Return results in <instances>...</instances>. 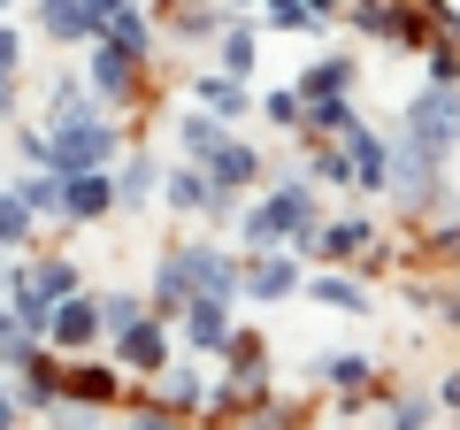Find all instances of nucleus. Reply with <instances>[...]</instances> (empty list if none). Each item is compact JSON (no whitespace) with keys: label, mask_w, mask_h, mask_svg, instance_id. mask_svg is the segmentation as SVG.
I'll return each mask as SVG.
<instances>
[{"label":"nucleus","mask_w":460,"mask_h":430,"mask_svg":"<svg viewBox=\"0 0 460 430\" xmlns=\"http://www.w3.org/2000/svg\"><path fill=\"white\" fill-rule=\"evenodd\" d=\"M199 292L238 300L246 292V254H230L223 238H184V246H169L154 262V308L162 315H184V300H199Z\"/></svg>","instance_id":"nucleus-1"},{"label":"nucleus","mask_w":460,"mask_h":430,"mask_svg":"<svg viewBox=\"0 0 460 430\" xmlns=\"http://www.w3.org/2000/svg\"><path fill=\"white\" fill-rule=\"evenodd\" d=\"M69 292H77V262H62V254H39V262L16 269V284H8V308H16L23 331L47 338V331H54V308H62Z\"/></svg>","instance_id":"nucleus-2"},{"label":"nucleus","mask_w":460,"mask_h":430,"mask_svg":"<svg viewBox=\"0 0 460 430\" xmlns=\"http://www.w3.org/2000/svg\"><path fill=\"white\" fill-rule=\"evenodd\" d=\"M399 139H414L422 154H453L460 147V85H422V93L407 100V123H399Z\"/></svg>","instance_id":"nucleus-3"},{"label":"nucleus","mask_w":460,"mask_h":430,"mask_svg":"<svg viewBox=\"0 0 460 430\" xmlns=\"http://www.w3.org/2000/svg\"><path fill=\"white\" fill-rule=\"evenodd\" d=\"M115 362L131 369V377H162L169 369V315L154 308V315H138L131 331H115Z\"/></svg>","instance_id":"nucleus-4"},{"label":"nucleus","mask_w":460,"mask_h":430,"mask_svg":"<svg viewBox=\"0 0 460 430\" xmlns=\"http://www.w3.org/2000/svg\"><path fill=\"white\" fill-rule=\"evenodd\" d=\"M307 292V277H299V254L292 246H269V254H246V300H261V308H277V300Z\"/></svg>","instance_id":"nucleus-5"},{"label":"nucleus","mask_w":460,"mask_h":430,"mask_svg":"<svg viewBox=\"0 0 460 430\" xmlns=\"http://www.w3.org/2000/svg\"><path fill=\"white\" fill-rule=\"evenodd\" d=\"M138 69H146L138 54H123L115 39H100V47H93V62H84V85H93V100H100V108H115V100H131V93H138Z\"/></svg>","instance_id":"nucleus-6"},{"label":"nucleus","mask_w":460,"mask_h":430,"mask_svg":"<svg viewBox=\"0 0 460 430\" xmlns=\"http://www.w3.org/2000/svg\"><path fill=\"white\" fill-rule=\"evenodd\" d=\"M345 154H353V193H392V139L353 123L345 131Z\"/></svg>","instance_id":"nucleus-7"},{"label":"nucleus","mask_w":460,"mask_h":430,"mask_svg":"<svg viewBox=\"0 0 460 430\" xmlns=\"http://www.w3.org/2000/svg\"><path fill=\"white\" fill-rule=\"evenodd\" d=\"M100 331H108V315H100V300L69 292L62 308H54V331H47V346H54V354H84V346H93Z\"/></svg>","instance_id":"nucleus-8"},{"label":"nucleus","mask_w":460,"mask_h":430,"mask_svg":"<svg viewBox=\"0 0 460 430\" xmlns=\"http://www.w3.org/2000/svg\"><path fill=\"white\" fill-rule=\"evenodd\" d=\"M307 262H376V223L368 215H345V223H323L314 231Z\"/></svg>","instance_id":"nucleus-9"},{"label":"nucleus","mask_w":460,"mask_h":430,"mask_svg":"<svg viewBox=\"0 0 460 430\" xmlns=\"http://www.w3.org/2000/svg\"><path fill=\"white\" fill-rule=\"evenodd\" d=\"M184 346H192V354H223L230 346V300L223 292L184 300Z\"/></svg>","instance_id":"nucleus-10"},{"label":"nucleus","mask_w":460,"mask_h":430,"mask_svg":"<svg viewBox=\"0 0 460 430\" xmlns=\"http://www.w3.org/2000/svg\"><path fill=\"white\" fill-rule=\"evenodd\" d=\"M123 200H115V177L108 169H69V208L62 223H100V215H115Z\"/></svg>","instance_id":"nucleus-11"},{"label":"nucleus","mask_w":460,"mask_h":430,"mask_svg":"<svg viewBox=\"0 0 460 430\" xmlns=\"http://www.w3.org/2000/svg\"><path fill=\"white\" fill-rule=\"evenodd\" d=\"M192 100H208L215 116H230V123H246V116H253L246 77H230V69H199V77H192Z\"/></svg>","instance_id":"nucleus-12"},{"label":"nucleus","mask_w":460,"mask_h":430,"mask_svg":"<svg viewBox=\"0 0 460 430\" xmlns=\"http://www.w3.org/2000/svg\"><path fill=\"white\" fill-rule=\"evenodd\" d=\"M208 169H215V184H223L230 200L246 193V184H261V177H269V162H261V154L246 147V139H223V147H215V162H208Z\"/></svg>","instance_id":"nucleus-13"},{"label":"nucleus","mask_w":460,"mask_h":430,"mask_svg":"<svg viewBox=\"0 0 460 430\" xmlns=\"http://www.w3.org/2000/svg\"><path fill=\"white\" fill-rule=\"evenodd\" d=\"M223 139H230V116H215L208 100L177 116V147L192 154V162H215V147H223Z\"/></svg>","instance_id":"nucleus-14"},{"label":"nucleus","mask_w":460,"mask_h":430,"mask_svg":"<svg viewBox=\"0 0 460 430\" xmlns=\"http://www.w3.org/2000/svg\"><path fill=\"white\" fill-rule=\"evenodd\" d=\"M39 31L47 39H100V8L93 0H39Z\"/></svg>","instance_id":"nucleus-15"},{"label":"nucleus","mask_w":460,"mask_h":430,"mask_svg":"<svg viewBox=\"0 0 460 430\" xmlns=\"http://www.w3.org/2000/svg\"><path fill=\"white\" fill-rule=\"evenodd\" d=\"M154 193H162V169H154V154H123V169H115V200H123V215L146 208Z\"/></svg>","instance_id":"nucleus-16"},{"label":"nucleus","mask_w":460,"mask_h":430,"mask_svg":"<svg viewBox=\"0 0 460 430\" xmlns=\"http://www.w3.org/2000/svg\"><path fill=\"white\" fill-rule=\"evenodd\" d=\"M215 69H230V77H246V85H253V69H261V39H253L246 23H230V31L215 39Z\"/></svg>","instance_id":"nucleus-17"},{"label":"nucleus","mask_w":460,"mask_h":430,"mask_svg":"<svg viewBox=\"0 0 460 430\" xmlns=\"http://www.w3.org/2000/svg\"><path fill=\"white\" fill-rule=\"evenodd\" d=\"M100 39H115L123 54H138V62H154V31H146V16H138V0H123L108 23H100Z\"/></svg>","instance_id":"nucleus-18"},{"label":"nucleus","mask_w":460,"mask_h":430,"mask_svg":"<svg viewBox=\"0 0 460 430\" xmlns=\"http://www.w3.org/2000/svg\"><path fill=\"white\" fill-rule=\"evenodd\" d=\"M353 77H361V62H345V54H323L314 69H299V93L323 100V93H353Z\"/></svg>","instance_id":"nucleus-19"},{"label":"nucleus","mask_w":460,"mask_h":430,"mask_svg":"<svg viewBox=\"0 0 460 430\" xmlns=\"http://www.w3.org/2000/svg\"><path fill=\"white\" fill-rule=\"evenodd\" d=\"M314 377L338 384V392H368V384H376V362H368V354H323Z\"/></svg>","instance_id":"nucleus-20"},{"label":"nucleus","mask_w":460,"mask_h":430,"mask_svg":"<svg viewBox=\"0 0 460 430\" xmlns=\"http://www.w3.org/2000/svg\"><path fill=\"white\" fill-rule=\"evenodd\" d=\"M307 300H323L338 315H368V284H353V277H307Z\"/></svg>","instance_id":"nucleus-21"},{"label":"nucleus","mask_w":460,"mask_h":430,"mask_svg":"<svg viewBox=\"0 0 460 430\" xmlns=\"http://www.w3.org/2000/svg\"><path fill=\"white\" fill-rule=\"evenodd\" d=\"M31 223H39V208L16 193V184H0V246H23V238H31Z\"/></svg>","instance_id":"nucleus-22"},{"label":"nucleus","mask_w":460,"mask_h":430,"mask_svg":"<svg viewBox=\"0 0 460 430\" xmlns=\"http://www.w3.org/2000/svg\"><path fill=\"white\" fill-rule=\"evenodd\" d=\"M169 31H177V39H223L230 16H223V8H184V0H177V8H169Z\"/></svg>","instance_id":"nucleus-23"},{"label":"nucleus","mask_w":460,"mask_h":430,"mask_svg":"<svg viewBox=\"0 0 460 430\" xmlns=\"http://www.w3.org/2000/svg\"><path fill=\"white\" fill-rule=\"evenodd\" d=\"M307 131H314V139H345V131H353V108H345V93L307 100Z\"/></svg>","instance_id":"nucleus-24"},{"label":"nucleus","mask_w":460,"mask_h":430,"mask_svg":"<svg viewBox=\"0 0 460 430\" xmlns=\"http://www.w3.org/2000/svg\"><path fill=\"white\" fill-rule=\"evenodd\" d=\"M69 392L93 399V408H108V399L123 392V377H115V369H100V362H77V369H69Z\"/></svg>","instance_id":"nucleus-25"},{"label":"nucleus","mask_w":460,"mask_h":430,"mask_svg":"<svg viewBox=\"0 0 460 430\" xmlns=\"http://www.w3.org/2000/svg\"><path fill=\"white\" fill-rule=\"evenodd\" d=\"M100 315H108V338H115V331H131L138 315H154V300H138V292H108V300H100Z\"/></svg>","instance_id":"nucleus-26"},{"label":"nucleus","mask_w":460,"mask_h":430,"mask_svg":"<svg viewBox=\"0 0 460 430\" xmlns=\"http://www.w3.org/2000/svg\"><path fill=\"white\" fill-rule=\"evenodd\" d=\"M162 408H199V377L192 369H162Z\"/></svg>","instance_id":"nucleus-27"},{"label":"nucleus","mask_w":460,"mask_h":430,"mask_svg":"<svg viewBox=\"0 0 460 430\" xmlns=\"http://www.w3.org/2000/svg\"><path fill=\"white\" fill-rule=\"evenodd\" d=\"M314 177H323V184H353V154H345V139H338V147H323V154H314Z\"/></svg>","instance_id":"nucleus-28"},{"label":"nucleus","mask_w":460,"mask_h":430,"mask_svg":"<svg viewBox=\"0 0 460 430\" xmlns=\"http://www.w3.org/2000/svg\"><path fill=\"white\" fill-rule=\"evenodd\" d=\"M460 77V47H429V85H453Z\"/></svg>","instance_id":"nucleus-29"},{"label":"nucleus","mask_w":460,"mask_h":430,"mask_svg":"<svg viewBox=\"0 0 460 430\" xmlns=\"http://www.w3.org/2000/svg\"><path fill=\"white\" fill-rule=\"evenodd\" d=\"M16 69H23V39L0 23V77H16Z\"/></svg>","instance_id":"nucleus-30"},{"label":"nucleus","mask_w":460,"mask_h":430,"mask_svg":"<svg viewBox=\"0 0 460 430\" xmlns=\"http://www.w3.org/2000/svg\"><path fill=\"white\" fill-rule=\"evenodd\" d=\"M16 415H23V392H8V384H0V430L16 423Z\"/></svg>","instance_id":"nucleus-31"},{"label":"nucleus","mask_w":460,"mask_h":430,"mask_svg":"<svg viewBox=\"0 0 460 430\" xmlns=\"http://www.w3.org/2000/svg\"><path fill=\"white\" fill-rule=\"evenodd\" d=\"M0 123H16V77H0Z\"/></svg>","instance_id":"nucleus-32"},{"label":"nucleus","mask_w":460,"mask_h":430,"mask_svg":"<svg viewBox=\"0 0 460 430\" xmlns=\"http://www.w3.org/2000/svg\"><path fill=\"white\" fill-rule=\"evenodd\" d=\"M438 399H445V408H460V369H453V377L438 384Z\"/></svg>","instance_id":"nucleus-33"},{"label":"nucleus","mask_w":460,"mask_h":430,"mask_svg":"<svg viewBox=\"0 0 460 430\" xmlns=\"http://www.w3.org/2000/svg\"><path fill=\"white\" fill-rule=\"evenodd\" d=\"M445 323H453V331H460V292H453V300H445Z\"/></svg>","instance_id":"nucleus-34"},{"label":"nucleus","mask_w":460,"mask_h":430,"mask_svg":"<svg viewBox=\"0 0 460 430\" xmlns=\"http://www.w3.org/2000/svg\"><path fill=\"white\" fill-rule=\"evenodd\" d=\"M8 284H16V269H8V254H0V292H8Z\"/></svg>","instance_id":"nucleus-35"},{"label":"nucleus","mask_w":460,"mask_h":430,"mask_svg":"<svg viewBox=\"0 0 460 430\" xmlns=\"http://www.w3.org/2000/svg\"><path fill=\"white\" fill-rule=\"evenodd\" d=\"M307 8H314V16H330V8H338V0H307Z\"/></svg>","instance_id":"nucleus-36"},{"label":"nucleus","mask_w":460,"mask_h":430,"mask_svg":"<svg viewBox=\"0 0 460 430\" xmlns=\"http://www.w3.org/2000/svg\"><path fill=\"white\" fill-rule=\"evenodd\" d=\"M223 8H253V0H223Z\"/></svg>","instance_id":"nucleus-37"},{"label":"nucleus","mask_w":460,"mask_h":430,"mask_svg":"<svg viewBox=\"0 0 460 430\" xmlns=\"http://www.w3.org/2000/svg\"><path fill=\"white\" fill-rule=\"evenodd\" d=\"M269 8H292V0H269Z\"/></svg>","instance_id":"nucleus-38"},{"label":"nucleus","mask_w":460,"mask_h":430,"mask_svg":"<svg viewBox=\"0 0 460 430\" xmlns=\"http://www.w3.org/2000/svg\"><path fill=\"white\" fill-rule=\"evenodd\" d=\"M0 16H8V0H0Z\"/></svg>","instance_id":"nucleus-39"}]
</instances>
